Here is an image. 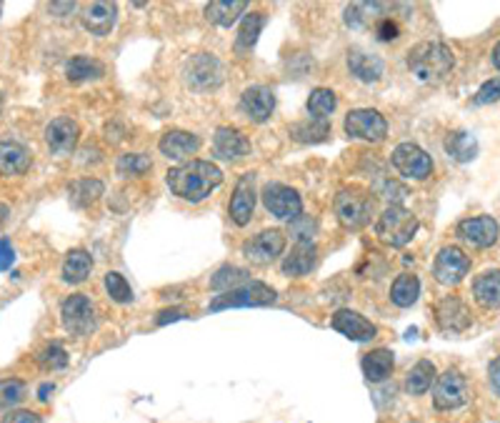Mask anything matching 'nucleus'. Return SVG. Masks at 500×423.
I'll return each mask as SVG.
<instances>
[{
  "label": "nucleus",
  "instance_id": "obj_1",
  "mask_svg": "<svg viewBox=\"0 0 500 423\" xmlns=\"http://www.w3.org/2000/svg\"><path fill=\"white\" fill-rule=\"evenodd\" d=\"M166 184L173 196L188 203H200L223 184V170L210 161H191L168 170Z\"/></svg>",
  "mask_w": 500,
  "mask_h": 423
},
{
  "label": "nucleus",
  "instance_id": "obj_2",
  "mask_svg": "<svg viewBox=\"0 0 500 423\" xmlns=\"http://www.w3.org/2000/svg\"><path fill=\"white\" fill-rule=\"evenodd\" d=\"M456 66V56L445 43L426 41L408 51V71L416 75L420 83H441L450 75Z\"/></svg>",
  "mask_w": 500,
  "mask_h": 423
},
{
  "label": "nucleus",
  "instance_id": "obj_3",
  "mask_svg": "<svg viewBox=\"0 0 500 423\" xmlns=\"http://www.w3.org/2000/svg\"><path fill=\"white\" fill-rule=\"evenodd\" d=\"M333 208L338 221H340V226L358 231V228L371 223V218H373L375 213V200L361 185H348V188L338 191Z\"/></svg>",
  "mask_w": 500,
  "mask_h": 423
},
{
  "label": "nucleus",
  "instance_id": "obj_4",
  "mask_svg": "<svg viewBox=\"0 0 500 423\" xmlns=\"http://www.w3.org/2000/svg\"><path fill=\"white\" fill-rule=\"evenodd\" d=\"M375 233L383 243H388L393 248H401L405 243H410L413 236L418 233V218L413 213L393 203L386 211L378 215V223H375Z\"/></svg>",
  "mask_w": 500,
  "mask_h": 423
},
{
  "label": "nucleus",
  "instance_id": "obj_5",
  "mask_svg": "<svg viewBox=\"0 0 500 423\" xmlns=\"http://www.w3.org/2000/svg\"><path fill=\"white\" fill-rule=\"evenodd\" d=\"M60 321H63V328L68 331L70 336H75V339L90 336L98 328V313L93 301L85 294L68 296L60 306Z\"/></svg>",
  "mask_w": 500,
  "mask_h": 423
},
{
  "label": "nucleus",
  "instance_id": "obj_6",
  "mask_svg": "<svg viewBox=\"0 0 500 423\" xmlns=\"http://www.w3.org/2000/svg\"><path fill=\"white\" fill-rule=\"evenodd\" d=\"M276 301V291L261 281H248L246 286H238L233 291H225L221 296L210 301V310L225 309H250V306H268Z\"/></svg>",
  "mask_w": 500,
  "mask_h": 423
},
{
  "label": "nucleus",
  "instance_id": "obj_7",
  "mask_svg": "<svg viewBox=\"0 0 500 423\" xmlns=\"http://www.w3.org/2000/svg\"><path fill=\"white\" fill-rule=\"evenodd\" d=\"M183 75L193 90H215L223 83V63L213 53H198L185 63Z\"/></svg>",
  "mask_w": 500,
  "mask_h": 423
},
{
  "label": "nucleus",
  "instance_id": "obj_8",
  "mask_svg": "<svg viewBox=\"0 0 500 423\" xmlns=\"http://www.w3.org/2000/svg\"><path fill=\"white\" fill-rule=\"evenodd\" d=\"M346 133L350 138L368 143H380L388 136V121L383 115L373 111V108H358L346 115Z\"/></svg>",
  "mask_w": 500,
  "mask_h": 423
},
{
  "label": "nucleus",
  "instance_id": "obj_9",
  "mask_svg": "<svg viewBox=\"0 0 500 423\" xmlns=\"http://www.w3.org/2000/svg\"><path fill=\"white\" fill-rule=\"evenodd\" d=\"M395 170L403 176V178H410V181H426L433 173V161L431 155L426 153L420 145L416 143H401L393 155H390Z\"/></svg>",
  "mask_w": 500,
  "mask_h": 423
},
{
  "label": "nucleus",
  "instance_id": "obj_10",
  "mask_svg": "<svg viewBox=\"0 0 500 423\" xmlns=\"http://www.w3.org/2000/svg\"><path fill=\"white\" fill-rule=\"evenodd\" d=\"M263 203L270 215L280 221H295L303 215V200L298 191L285 184H268L263 188Z\"/></svg>",
  "mask_w": 500,
  "mask_h": 423
},
{
  "label": "nucleus",
  "instance_id": "obj_11",
  "mask_svg": "<svg viewBox=\"0 0 500 423\" xmlns=\"http://www.w3.org/2000/svg\"><path fill=\"white\" fill-rule=\"evenodd\" d=\"M468 269H471V258L465 255V251H460L458 246H445L433 261V278L443 286H456L465 278Z\"/></svg>",
  "mask_w": 500,
  "mask_h": 423
},
{
  "label": "nucleus",
  "instance_id": "obj_12",
  "mask_svg": "<svg viewBox=\"0 0 500 423\" xmlns=\"http://www.w3.org/2000/svg\"><path fill=\"white\" fill-rule=\"evenodd\" d=\"M468 383L458 371H445L438 376L435 391H433V403L438 411H456L468 403Z\"/></svg>",
  "mask_w": 500,
  "mask_h": 423
},
{
  "label": "nucleus",
  "instance_id": "obj_13",
  "mask_svg": "<svg viewBox=\"0 0 500 423\" xmlns=\"http://www.w3.org/2000/svg\"><path fill=\"white\" fill-rule=\"evenodd\" d=\"M78 141H81V126L73 118H68V115L53 118L45 126V145L58 158L73 153L78 148Z\"/></svg>",
  "mask_w": 500,
  "mask_h": 423
},
{
  "label": "nucleus",
  "instance_id": "obj_14",
  "mask_svg": "<svg viewBox=\"0 0 500 423\" xmlns=\"http://www.w3.org/2000/svg\"><path fill=\"white\" fill-rule=\"evenodd\" d=\"M283 251H285V236L278 228L263 231L243 246V255L255 266H270Z\"/></svg>",
  "mask_w": 500,
  "mask_h": 423
},
{
  "label": "nucleus",
  "instance_id": "obj_15",
  "mask_svg": "<svg viewBox=\"0 0 500 423\" xmlns=\"http://www.w3.org/2000/svg\"><path fill=\"white\" fill-rule=\"evenodd\" d=\"M456 233H458L465 243L475 246V248H490V246H496V240H498L500 228L496 218H490V215H475V218L460 221Z\"/></svg>",
  "mask_w": 500,
  "mask_h": 423
},
{
  "label": "nucleus",
  "instance_id": "obj_16",
  "mask_svg": "<svg viewBox=\"0 0 500 423\" xmlns=\"http://www.w3.org/2000/svg\"><path fill=\"white\" fill-rule=\"evenodd\" d=\"M253 211H255V173H243L236 184L228 213L236 226H248Z\"/></svg>",
  "mask_w": 500,
  "mask_h": 423
},
{
  "label": "nucleus",
  "instance_id": "obj_17",
  "mask_svg": "<svg viewBox=\"0 0 500 423\" xmlns=\"http://www.w3.org/2000/svg\"><path fill=\"white\" fill-rule=\"evenodd\" d=\"M331 325L340 336H346L350 341H358V343H365V341H373L378 336V328L375 324H371L365 316H361L358 310L350 309H340L335 310L333 318H331Z\"/></svg>",
  "mask_w": 500,
  "mask_h": 423
},
{
  "label": "nucleus",
  "instance_id": "obj_18",
  "mask_svg": "<svg viewBox=\"0 0 500 423\" xmlns=\"http://www.w3.org/2000/svg\"><path fill=\"white\" fill-rule=\"evenodd\" d=\"M250 153V143L246 138L243 130L230 126H221L213 136V155L228 161V163H236L240 158H246Z\"/></svg>",
  "mask_w": 500,
  "mask_h": 423
},
{
  "label": "nucleus",
  "instance_id": "obj_19",
  "mask_svg": "<svg viewBox=\"0 0 500 423\" xmlns=\"http://www.w3.org/2000/svg\"><path fill=\"white\" fill-rule=\"evenodd\" d=\"M435 321H438V325L443 328L445 333H463L473 324L471 309L458 296H445L435 306Z\"/></svg>",
  "mask_w": 500,
  "mask_h": 423
},
{
  "label": "nucleus",
  "instance_id": "obj_20",
  "mask_svg": "<svg viewBox=\"0 0 500 423\" xmlns=\"http://www.w3.org/2000/svg\"><path fill=\"white\" fill-rule=\"evenodd\" d=\"M240 111L248 115L253 123H265L276 111V96L265 85H250L240 96Z\"/></svg>",
  "mask_w": 500,
  "mask_h": 423
},
{
  "label": "nucleus",
  "instance_id": "obj_21",
  "mask_svg": "<svg viewBox=\"0 0 500 423\" xmlns=\"http://www.w3.org/2000/svg\"><path fill=\"white\" fill-rule=\"evenodd\" d=\"M81 20H83V28L90 33V35H108L113 28H115V20H118V5L115 3H103V0H96L90 5H85L83 13H81Z\"/></svg>",
  "mask_w": 500,
  "mask_h": 423
},
{
  "label": "nucleus",
  "instance_id": "obj_22",
  "mask_svg": "<svg viewBox=\"0 0 500 423\" xmlns=\"http://www.w3.org/2000/svg\"><path fill=\"white\" fill-rule=\"evenodd\" d=\"M33 163V153L23 143L18 141H0V176L15 178L23 176Z\"/></svg>",
  "mask_w": 500,
  "mask_h": 423
},
{
  "label": "nucleus",
  "instance_id": "obj_23",
  "mask_svg": "<svg viewBox=\"0 0 500 423\" xmlns=\"http://www.w3.org/2000/svg\"><path fill=\"white\" fill-rule=\"evenodd\" d=\"M158 148L170 161H183V158H191L193 153H198L200 138L195 133H188V130H168L166 136L158 141Z\"/></svg>",
  "mask_w": 500,
  "mask_h": 423
},
{
  "label": "nucleus",
  "instance_id": "obj_24",
  "mask_svg": "<svg viewBox=\"0 0 500 423\" xmlns=\"http://www.w3.org/2000/svg\"><path fill=\"white\" fill-rule=\"evenodd\" d=\"M348 71H350V75H355L358 81H363V83H378L383 71H386V66H383V58L353 48L348 53Z\"/></svg>",
  "mask_w": 500,
  "mask_h": 423
},
{
  "label": "nucleus",
  "instance_id": "obj_25",
  "mask_svg": "<svg viewBox=\"0 0 500 423\" xmlns=\"http://www.w3.org/2000/svg\"><path fill=\"white\" fill-rule=\"evenodd\" d=\"M318 263V248L316 243H295V248L291 251V255L283 258V273L285 276H293V278H301V276H308L310 270L316 269Z\"/></svg>",
  "mask_w": 500,
  "mask_h": 423
},
{
  "label": "nucleus",
  "instance_id": "obj_26",
  "mask_svg": "<svg viewBox=\"0 0 500 423\" xmlns=\"http://www.w3.org/2000/svg\"><path fill=\"white\" fill-rule=\"evenodd\" d=\"M393 366H395V358L388 349H375L363 356V376L368 383L388 381Z\"/></svg>",
  "mask_w": 500,
  "mask_h": 423
},
{
  "label": "nucleus",
  "instance_id": "obj_27",
  "mask_svg": "<svg viewBox=\"0 0 500 423\" xmlns=\"http://www.w3.org/2000/svg\"><path fill=\"white\" fill-rule=\"evenodd\" d=\"M473 296L486 310L500 309V270H486L473 281Z\"/></svg>",
  "mask_w": 500,
  "mask_h": 423
},
{
  "label": "nucleus",
  "instance_id": "obj_28",
  "mask_svg": "<svg viewBox=\"0 0 500 423\" xmlns=\"http://www.w3.org/2000/svg\"><path fill=\"white\" fill-rule=\"evenodd\" d=\"M248 3L246 0H213L206 5V18L215 26L230 28L240 15L246 13Z\"/></svg>",
  "mask_w": 500,
  "mask_h": 423
},
{
  "label": "nucleus",
  "instance_id": "obj_29",
  "mask_svg": "<svg viewBox=\"0 0 500 423\" xmlns=\"http://www.w3.org/2000/svg\"><path fill=\"white\" fill-rule=\"evenodd\" d=\"M90 270H93V258L88 251L83 248H75V251H70L66 255V261H63V281L70 283V286H75V283H83L88 276H90Z\"/></svg>",
  "mask_w": 500,
  "mask_h": 423
},
{
  "label": "nucleus",
  "instance_id": "obj_30",
  "mask_svg": "<svg viewBox=\"0 0 500 423\" xmlns=\"http://www.w3.org/2000/svg\"><path fill=\"white\" fill-rule=\"evenodd\" d=\"M66 75H68L70 83H85V81H98V78H103V75H105V68H103V63L96 60V58L75 56L68 60Z\"/></svg>",
  "mask_w": 500,
  "mask_h": 423
},
{
  "label": "nucleus",
  "instance_id": "obj_31",
  "mask_svg": "<svg viewBox=\"0 0 500 423\" xmlns=\"http://www.w3.org/2000/svg\"><path fill=\"white\" fill-rule=\"evenodd\" d=\"M263 28H265V13H248L243 18V23H240V30H238V38H236L238 56H246V53H250V51L255 48L258 35H261V30Z\"/></svg>",
  "mask_w": 500,
  "mask_h": 423
},
{
  "label": "nucleus",
  "instance_id": "obj_32",
  "mask_svg": "<svg viewBox=\"0 0 500 423\" xmlns=\"http://www.w3.org/2000/svg\"><path fill=\"white\" fill-rule=\"evenodd\" d=\"M420 296V281L413 273H401L393 286H390V301L398 306V309H410Z\"/></svg>",
  "mask_w": 500,
  "mask_h": 423
},
{
  "label": "nucleus",
  "instance_id": "obj_33",
  "mask_svg": "<svg viewBox=\"0 0 500 423\" xmlns=\"http://www.w3.org/2000/svg\"><path fill=\"white\" fill-rule=\"evenodd\" d=\"M103 191H105V185L100 184L98 178H81V181L70 184L68 198L75 208H88V206H93L98 198L103 196Z\"/></svg>",
  "mask_w": 500,
  "mask_h": 423
},
{
  "label": "nucleus",
  "instance_id": "obj_34",
  "mask_svg": "<svg viewBox=\"0 0 500 423\" xmlns=\"http://www.w3.org/2000/svg\"><path fill=\"white\" fill-rule=\"evenodd\" d=\"M445 153L458 163H468L478 155V141L473 138L468 130H456L445 138Z\"/></svg>",
  "mask_w": 500,
  "mask_h": 423
},
{
  "label": "nucleus",
  "instance_id": "obj_35",
  "mask_svg": "<svg viewBox=\"0 0 500 423\" xmlns=\"http://www.w3.org/2000/svg\"><path fill=\"white\" fill-rule=\"evenodd\" d=\"M291 138L298 143H323L331 138V123L328 121H298L291 126Z\"/></svg>",
  "mask_w": 500,
  "mask_h": 423
},
{
  "label": "nucleus",
  "instance_id": "obj_36",
  "mask_svg": "<svg viewBox=\"0 0 500 423\" xmlns=\"http://www.w3.org/2000/svg\"><path fill=\"white\" fill-rule=\"evenodd\" d=\"M433 381H435V366H433V361H418L416 366L410 368V373H408V381H405V388H408V394L410 396H423L431 391Z\"/></svg>",
  "mask_w": 500,
  "mask_h": 423
},
{
  "label": "nucleus",
  "instance_id": "obj_37",
  "mask_svg": "<svg viewBox=\"0 0 500 423\" xmlns=\"http://www.w3.org/2000/svg\"><path fill=\"white\" fill-rule=\"evenodd\" d=\"M335 106H338V98L331 88H316L308 98V114L316 121H328L333 115Z\"/></svg>",
  "mask_w": 500,
  "mask_h": 423
},
{
  "label": "nucleus",
  "instance_id": "obj_38",
  "mask_svg": "<svg viewBox=\"0 0 500 423\" xmlns=\"http://www.w3.org/2000/svg\"><path fill=\"white\" fill-rule=\"evenodd\" d=\"M250 278V273L246 269H238V266H223V269L215 270V276L210 278V288L213 291H233L238 286H246Z\"/></svg>",
  "mask_w": 500,
  "mask_h": 423
},
{
  "label": "nucleus",
  "instance_id": "obj_39",
  "mask_svg": "<svg viewBox=\"0 0 500 423\" xmlns=\"http://www.w3.org/2000/svg\"><path fill=\"white\" fill-rule=\"evenodd\" d=\"M115 168H118V176H123V178H138V176H145L148 170H153V161L143 153H125L118 158Z\"/></svg>",
  "mask_w": 500,
  "mask_h": 423
},
{
  "label": "nucleus",
  "instance_id": "obj_40",
  "mask_svg": "<svg viewBox=\"0 0 500 423\" xmlns=\"http://www.w3.org/2000/svg\"><path fill=\"white\" fill-rule=\"evenodd\" d=\"M378 11H383V5L380 3H355V5H348L346 8V23L350 28H365L368 23H371V18L373 13Z\"/></svg>",
  "mask_w": 500,
  "mask_h": 423
},
{
  "label": "nucleus",
  "instance_id": "obj_41",
  "mask_svg": "<svg viewBox=\"0 0 500 423\" xmlns=\"http://www.w3.org/2000/svg\"><path fill=\"white\" fill-rule=\"evenodd\" d=\"M26 396V383L18 379H5L0 381V411H8L18 406Z\"/></svg>",
  "mask_w": 500,
  "mask_h": 423
},
{
  "label": "nucleus",
  "instance_id": "obj_42",
  "mask_svg": "<svg viewBox=\"0 0 500 423\" xmlns=\"http://www.w3.org/2000/svg\"><path fill=\"white\" fill-rule=\"evenodd\" d=\"M105 291H108V296L115 301V303H130L133 301V288H130V283L125 281L121 273H105Z\"/></svg>",
  "mask_w": 500,
  "mask_h": 423
},
{
  "label": "nucleus",
  "instance_id": "obj_43",
  "mask_svg": "<svg viewBox=\"0 0 500 423\" xmlns=\"http://www.w3.org/2000/svg\"><path fill=\"white\" fill-rule=\"evenodd\" d=\"M38 364L45 371H60L68 366V351L60 343H48L41 353H38Z\"/></svg>",
  "mask_w": 500,
  "mask_h": 423
},
{
  "label": "nucleus",
  "instance_id": "obj_44",
  "mask_svg": "<svg viewBox=\"0 0 500 423\" xmlns=\"http://www.w3.org/2000/svg\"><path fill=\"white\" fill-rule=\"evenodd\" d=\"M375 35H378V41L383 43L398 41L401 38V26L393 18H380V20H375Z\"/></svg>",
  "mask_w": 500,
  "mask_h": 423
},
{
  "label": "nucleus",
  "instance_id": "obj_45",
  "mask_svg": "<svg viewBox=\"0 0 500 423\" xmlns=\"http://www.w3.org/2000/svg\"><path fill=\"white\" fill-rule=\"evenodd\" d=\"M500 98V78H493V81H488V83L480 85V90L475 93V103L478 106H488V103H496Z\"/></svg>",
  "mask_w": 500,
  "mask_h": 423
},
{
  "label": "nucleus",
  "instance_id": "obj_46",
  "mask_svg": "<svg viewBox=\"0 0 500 423\" xmlns=\"http://www.w3.org/2000/svg\"><path fill=\"white\" fill-rule=\"evenodd\" d=\"M291 231L295 233L298 243H313L316 223H313V221H308V218H295V223L291 226Z\"/></svg>",
  "mask_w": 500,
  "mask_h": 423
},
{
  "label": "nucleus",
  "instance_id": "obj_47",
  "mask_svg": "<svg viewBox=\"0 0 500 423\" xmlns=\"http://www.w3.org/2000/svg\"><path fill=\"white\" fill-rule=\"evenodd\" d=\"M3 423H43V419L35 411H11Z\"/></svg>",
  "mask_w": 500,
  "mask_h": 423
},
{
  "label": "nucleus",
  "instance_id": "obj_48",
  "mask_svg": "<svg viewBox=\"0 0 500 423\" xmlns=\"http://www.w3.org/2000/svg\"><path fill=\"white\" fill-rule=\"evenodd\" d=\"M15 263V248L11 246V240L0 239V273L8 270Z\"/></svg>",
  "mask_w": 500,
  "mask_h": 423
},
{
  "label": "nucleus",
  "instance_id": "obj_49",
  "mask_svg": "<svg viewBox=\"0 0 500 423\" xmlns=\"http://www.w3.org/2000/svg\"><path fill=\"white\" fill-rule=\"evenodd\" d=\"M488 379H490V386H493V391L500 396V358H496L490 368H488Z\"/></svg>",
  "mask_w": 500,
  "mask_h": 423
},
{
  "label": "nucleus",
  "instance_id": "obj_50",
  "mask_svg": "<svg viewBox=\"0 0 500 423\" xmlns=\"http://www.w3.org/2000/svg\"><path fill=\"white\" fill-rule=\"evenodd\" d=\"M181 318H183V310L181 309L160 310V313H158V318H155V324L163 325V324H168V321H181Z\"/></svg>",
  "mask_w": 500,
  "mask_h": 423
},
{
  "label": "nucleus",
  "instance_id": "obj_51",
  "mask_svg": "<svg viewBox=\"0 0 500 423\" xmlns=\"http://www.w3.org/2000/svg\"><path fill=\"white\" fill-rule=\"evenodd\" d=\"M48 11L51 13H70V11H75V3H51Z\"/></svg>",
  "mask_w": 500,
  "mask_h": 423
},
{
  "label": "nucleus",
  "instance_id": "obj_52",
  "mask_svg": "<svg viewBox=\"0 0 500 423\" xmlns=\"http://www.w3.org/2000/svg\"><path fill=\"white\" fill-rule=\"evenodd\" d=\"M53 391H56V386H53V383H43L41 388H38V398H41V401H48Z\"/></svg>",
  "mask_w": 500,
  "mask_h": 423
},
{
  "label": "nucleus",
  "instance_id": "obj_53",
  "mask_svg": "<svg viewBox=\"0 0 500 423\" xmlns=\"http://www.w3.org/2000/svg\"><path fill=\"white\" fill-rule=\"evenodd\" d=\"M8 215H11V208H8L5 203H0V226H3L5 221H8Z\"/></svg>",
  "mask_w": 500,
  "mask_h": 423
},
{
  "label": "nucleus",
  "instance_id": "obj_54",
  "mask_svg": "<svg viewBox=\"0 0 500 423\" xmlns=\"http://www.w3.org/2000/svg\"><path fill=\"white\" fill-rule=\"evenodd\" d=\"M493 66L500 71V43L493 48Z\"/></svg>",
  "mask_w": 500,
  "mask_h": 423
},
{
  "label": "nucleus",
  "instance_id": "obj_55",
  "mask_svg": "<svg viewBox=\"0 0 500 423\" xmlns=\"http://www.w3.org/2000/svg\"><path fill=\"white\" fill-rule=\"evenodd\" d=\"M0 111H3V96H0Z\"/></svg>",
  "mask_w": 500,
  "mask_h": 423
},
{
  "label": "nucleus",
  "instance_id": "obj_56",
  "mask_svg": "<svg viewBox=\"0 0 500 423\" xmlns=\"http://www.w3.org/2000/svg\"><path fill=\"white\" fill-rule=\"evenodd\" d=\"M0 13H3V5H0Z\"/></svg>",
  "mask_w": 500,
  "mask_h": 423
}]
</instances>
